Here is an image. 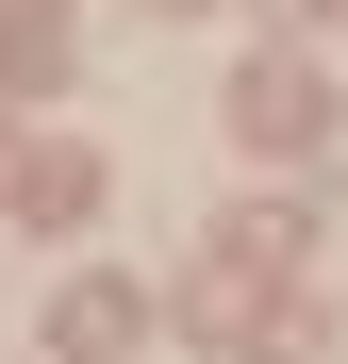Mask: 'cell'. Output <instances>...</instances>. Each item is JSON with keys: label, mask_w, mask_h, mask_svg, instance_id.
<instances>
[{"label": "cell", "mask_w": 348, "mask_h": 364, "mask_svg": "<svg viewBox=\"0 0 348 364\" xmlns=\"http://www.w3.org/2000/svg\"><path fill=\"white\" fill-rule=\"evenodd\" d=\"M50 348H67V364L133 348V282H67V298H50Z\"/></svg>", "instance_id": "1"}, {"label": "cell", "mask_w": 348, "mask_h": 364, "mask_svg": "<svg viewBox=\"0 0 348 364\" xmlns=\"http://www.w3.org/2000/svg\"><path fill=\"white\" fill-rule=\"evenodd\" d=\"M315 100H332L315 67H249V100H232V116H249V133H315Z\"/></svg>", "instance_id": "2"}, {"label": "cell", "mask_w": 348, "mask_h": 364, "mask_svg": "<svg viewBox=\"0 0 348 364\" xmlns=\"http://www.w3.org/2000/svg\"><path fill=\"white\" fill-rule=\"evenodd\" d=\"M17 199H33V215H83V199H100V166H83V149H33V166H17Z\"/></svg>", "instance_id": "3"}, {"label": "cell", "mask_w": 348, "mask_h": 364, "mask_svg": "<svg viewBox=\"0 0 348 364\" xmlns=\"http://www.w3.org/2000/svg\"><path fill=\"white\" fill-rule=\"evenodd\" d=\"M332 33H348V0H332Z\"/></svg>", "instance_id": "4"}]
</instances>
